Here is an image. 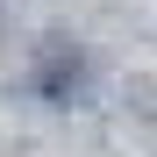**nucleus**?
Listing matches in <instances>:
<instances>
[{
	"label": "nucleus",
	"instance_id": "f03ea898",
	"mask_svg": "<svg viewBox=\"0 0 157 157\" xmlns=\"http://www.w3.org/2000/svg\"><path fill=\"white\" fill-rule=\"evenodd\" d=\"M128 93H136V107H143V114H157V78H136Z\"/></svg>",
	"mask_w": 157,
	"mask_h": 157
},
{
	"label": "nucleus",
	"instance_id": "f257e3e1",
	"mask_svg": "<svg viewBox=\"0 0 157 157\" xmlns=\"http://www.w3.org/2000/svg\"><path fill=\"white\" fill-rule=\"evenodd\" d=\"M29 93H43L50 107H78V100H86V57H78L64 36H43L36 64H29Z\"/></svg>",
	"mask_w": 157,
	"mask_h": 157
}]
</instances>
